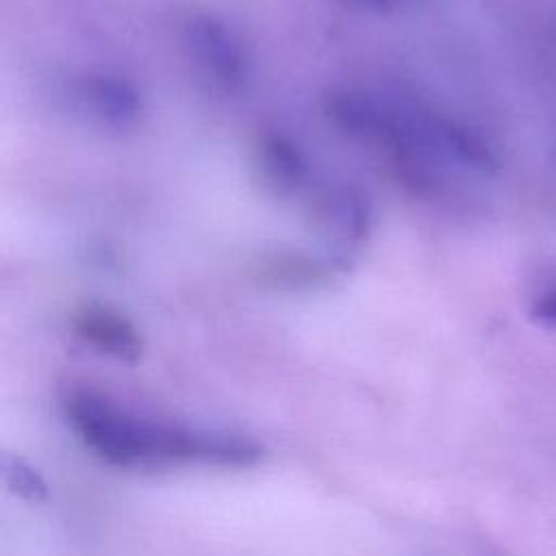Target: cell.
I'll return each mask as SVG.
<instances>
[{
    "mask_svg": "<svg viewBox=\"0 0 556 556\" xmlns=\"http://www.w3.org/2000/svg\"><path fill=\"white\" fill-rule=\"evenodd\" d=\"M61 408L76 439L119 469L252 467L263 458V445L248 434L152 419L93 387H70Z\"/></svg>",
    "mask_w": 556,
    "mask_h": 556,
    "instance_id": "6da1fadb",
    "label": "cell"
},
{
    "mask_svg": "<svg viewBox=\"0 0 556 556\" xmlns=\"http://www.w3.org/2000/svg\"><path fill=\"white\" fill-rule=\"evenodd\" d=\"M308 217L330 256L350 267V256L369 239L374 208L369 198L350 182H330L311 195Z\"/></svg>",
    "mask_w": 556,
    "mask_h": 556,
    "instance_id": "7a4b0ae2",
    "label": "cell"
},
{
    "mask_svg": "<svg viewBox=\"0 0 556 556\" xmlns=\"http://www.w3.org/2000/svg\"><path fill=\"white\" fill-rule=\"evenodd\" d=\"M182 46L193 65L222 89H237L248 72L237 33L211 13H193L182 24Z\"/></svg>",
    "mask_w": 556,
    "mask_h": 556,
    "instance_id": "3957f363",
    "label": "cell"
},
{
    "mask_svg": "<svg viewBox=\"0 0 556 556\" xmlns=\"http://www.w3.org/2000/svg\"><path fill=\"white\" fill-rule=\"evenodd\" d=\"M74 334L91 350L119 363H137L143 356V337L135 321L104 302H80L72 315Z\"/></svg>",
    "mask_w": 556,
    "mask_h": 556,
    "instance_id": "277c9868",
    "label": "cell"
},
{
    "mask_svg": "<svg viewBox=\"0 0 556 556\" xmlns=\"http://www.w3.org/2000/svg\"><path fill=\"white\" fill-rule=\"evenodd\" d=\"M72 98L91 122L128 130L141 115V96L132 83L106 72H87L72 83Z\"/></svg>",
    "mask_w": 556,
    "mask_h": 556,
    "instance_id": "5b68a950",
    "label": "cell"
},
{
    "mask_svg": "<svg viewBox=\"0 0 556 556\" xmlns=\"http://www.w3.org/2000/svg\"><path fill=\"white\" fill-rule=\"evenodd\" d=\"M252 167L261 187L274 198H293L308 180L302 148L287 135L265 130L254 139Z\"/></svg>",
    "mask_w": 556,
    "mask_h": 556,
    "instance_id": "8992f818",
    "label": "cell"
},
{
    "mask_svg": "<svg viewBox=\"0 0 556 556\" xmlns=\"http://www.w3.org/2000/svg\"><path fill=\"white\" fill-rule=\"evenodd\" d=\"M343 269L348 267L332 256H313L300 250H276L263 256L254 271L263 285L285 291H308L328 285L334 274Z\"/></svg>",
    "mask_w": 556,
    "mask_h": 556,
    "instance_id": "52a82bcc",
    "label": "cell"
},
{
    "mask_svg": "<svg viewBox=\"0 0 556 556\" xmlns=\"http://www.w3.org/2000/svg\"><path fill=\"white\" fill-rule=\"evenodd\" d=\"M2 476L9 491L26 502H43L48 497V484L43 476L20 456H4Z\"/></svg>",
    "mask_w": 556,
    "mask_h": 556,
    "instance_id": "ba28073f",
    "label": "cell"
},
{
    "mask_svg": "<svg viewBox=\"0 0 556 556\" xmlns=\"http://www.w3.org/2000/svg\"><path fill=\"white\" fill-rule=\"evenodd\" d=\"M530 319L541 326L556 328V287H549L534 298L530 304Z\"/></svg>",
    "mask_w": 556,
    "mask_h": 556,
    "instance_id": "9c48e42d",
    "label": "cell"
},
{
    "mask_svg": "<svg viewBox=\"0 0 556 556\" xmlns=\"http://www.w3.org/2000/svg\"><path fill=\"white\" fill-rule=\"evenodd\" d=\"M358 9H367V11H382L391 4V0H345Z\"/></svg>",
    "mask_w": 556,
    "mask_h": 556,
    "instance_id": "30bf717a",
    "label": "cell"
}]
</instances>
